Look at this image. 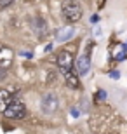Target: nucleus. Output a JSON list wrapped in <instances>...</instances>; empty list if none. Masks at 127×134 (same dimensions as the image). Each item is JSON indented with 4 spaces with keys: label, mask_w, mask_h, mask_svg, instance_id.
Returning <instances> with one entry per match:
<instances>
[{
    "label": "nucleus",
    "mask_w": 127,
    "mask_h": 134,
    "mask_svg": "<svg viewBox=\"0 0 127 134\" xmlns=\"http://www.w3.org/2000/svg\"><path fill=\"white\" fill-rule=\"evenodd\" d=\"M51 51H52V44H49L47 47H45V52H51Z\"/></svg>",
    "instance_id": "aec40b11"
},
{
    "label": "nucleus",
    "mask_w": 127,
    "mask_h": 134,
    "mask_svg": "<svg viewBox=\"0 0 127 134\" xmlns=\"http://www.w3.org/2000/svg\"><path fill=\"white\" fill-rule=\"evenodd\" d=\"M92 49H94V42H91V44L87 45V54L91 56V52H92Z\"/></svg>",
    "instance_id": "4468645a"
},
{
    "label": "nucleus",
    "mask_w": 127,
    "mask_h": 134,
    "mask_svg": "<svg viewBox=\"0 0 127 134\" xmlns=\"http://www.w3.org/2000/svg\"><path fill=\"white\" fill-rule=\"evenodd\" d=\"M12 101V98H10V92L5 89H0V113H4L5 108L9 106V103Z\"/></svg>",
    "instance_id": "9d476101"
},
{
    "label": "nucleus",
    "mask_w": 127,
    "mask_h": 134,
    "mask_svg": "<svg viewBox=\"0 0 127 134\" xmlns=\"http://www.w3.org/2000/svg\"><path fill=\"white\" fill-rule=\"evenodd\" d=\"M110 75H112V79H118V77H120V73H118V71H112Z\"/></svg>",
    "instance_id": "dca6fc26"
},
{
    "label": "nucleus",
    "mask_w": 127,
    "mask_h": 134,
    "mask_svg": "<svg viewBox=\"0 0 127 134\" xmlns=\"http://www.w3.org/2000/svg\"><path fill=\"white\" fill-rule=\"evenodd\" d=\"M21 56H23V58H28V59H30V58H31V52H23Z\"/></svg>",
    "instance_id": "6ab92c4d"
},
{
    "label": "nucleus",
    "mask_w": 127,
    "mask_h": 134,
    "mask_svg": "<svg viewBox=\"0 0 127 134\" xmlns=\"http://www.w3.org/2000/svg\"><path fill=\"white\" fill-rule=\"evenodd\" d=\"M14 0H0V9H5V7H9Z\"/></svg>",
    "instance_id": "f8f14e48"
},
{
    "label": "nucleus",
    "mask_w": 127,
    "mask_h": 134,
    "mask_svg": "<svg viewBox=\"0 0 127 134\" xmlns=\"http://www.w3.org/2000/svg\"><path fill=\"white\" fill-rule=\"evenodd\" d=\"M52 80L56 82V73H49V79H47V82H49V84H52Z\"/></svg>",
    "instance_id": "ddd939ff"
},
{
    "label": "nucleus",
    "mask_w": 127,
    "mask_h": 134,
    "mask_svg": "<svg viewBox=\"0 0 127 134\" xmlns=\"http://www.w3.org/2000/svg\"><path fill=\"white\" fill-rule=\"evenodd\" d=\"M12 59H14V52H12V49L5 47V45H0V66L7 70L10 65H12Z\"/></svg>",
    "instance_id": "39448f33"
},
{
    "label": "nucleus",
    "mask_w": 127,
    "mask_h": 134,
    "mask_svg": "<svg viewBox=\"0 0 127 134\" xmlns=\"http://www.w3.org/2000/svg\"><path fill=\"white\" fill-rule=\"evenodd\" d=\"M61 12H63L64 19L68 23H77L82 18V7L78 4V0H63Z\"/></svg>",
    "instance_id": "f257e3e1"
},
{
    "label": "nucleus",
    "mask_w": 127,
    "mask_h": 134,
    "mask_svg": "<svg viewBox=\"0 0 127 134\" xmlns=\"http://www.w3.org/2000/svg\"><path fill=\"white\" fill-rule=\"evenodd\" d=\"M71 115H73V117H78L80 113H78V110H77V108H71Z\"/></svg>",
    "instance_id": "f3484780"
},
{
    "label": "nucleus",
    "mask_w": 127,
    "mask_h": 134,
    "mask_svg": "<svg viewBox=\"0 0 127 134\" xmlns=\"http://www.w3.org/2000/svg\"><path fill=\"white\" fill-rule=\"evenodd\" d=\"M58 98H56V94H45L44 98H42V103H40V106H42V111L47 115L54 113L56 110H58Z\"/></svg>",
    "instance_id": "20e7f679"
},
{
    "label": "nucleus",
    "mask_w": 127,
    "mask_h": 134,
    "mask_svg": "<svg viewBox=\"0 0 127 134\" xmlns=\"http://www.w3.org/2000/svg\"><path fill=\"white\" fill-rule=\"evenodd\" d=\"M75 65H77V71L80 75H87L89 73V70H91V56L85 52V54L82 56H78V59L75 61Z\"/></svg>",
    "instance_id": "423d86ee"
},
{
    "label": "nucleus",
    "mask_w": 127,
    "mask_h": 134,
    "mask_svg": "<svg viewBox=\"0 0 127 134\" xmlns=\"http://www.w3.org/2000/svg\"><path fill=\"white\" fill-rule=\"evenodd\" d=\"M4 77H5V68L0 66V79H4Z\"/></svg>",
    "instance_id": "a211bd4d"
},
{
    "label": "nucleus",
    "mask_w": 127,
    "mask_h": 134,
    "mask_svg": "<svg viewBox=\"0 0 127 134\" xmlns=\"http://www.w3.org/2000/svg\"><path fill=\"white\" fill-rule=\"evenodd\" d=\"M64 80H66V85L71 87V89H80V80H78V75L75 73L73 70H68L64 73Z\"/></svg>",
    "instance_id": "0eeeda50"
},
{
    "label": "nucleus",
    "mask_w": 127,
    "mask_h": 134,
    "mask_svg": "<svg viewBox=\"0 0 127 134\" xmlns=\"http://www.w3.org/2000/svg\"><path fill=\"white\" fill-rule=\"evenodd\" d=\"M73 35H75V28L73 26H66V28H61V30L58 31L56 38H58V42H66V40H70Z\"/></svg>",
    "instance_id": "6e6552de"
},
{
    "label": "nucleus",
    "mask_w": 127,
    "mask_h": 134,
    "mask_svg": "<svg viewBox=\"0 0 127 134\" xmlns=\"http://www.w3.org/2000/svg\"><path fill=\"white\" fill-rule=\"evenodd\" d=\"M91 21H92V23H98V21H99V16H98V14H94L92 18H91Z\"/></svg>",
    "instance_id": "2eb2a0df"
},
{
    "label": "nucleus",
    "mask_w": 127,
    "mask_h": 134,
    "mask_svg": "<svg viewBox=\"0 0 127 134\" xmlns=\"http://www.w3.org/2000/svg\"><path fill=\"white\" fill-rule=\"evenodd\" d=\"M56 65H58L61 73H66V71L71 70V66H73V54H71L68 49H63L58 54V58H56Z\"/></svg>",
    "instance_id": "7ed1b4c3"
},
{
    "label": "nucleus",
    "mask_w": 127,
    "mask_h": 134,
    "mask_svg": "<svg viewBox=\"0 0 127 134\" xmlns=\"http://www.w3.org/2000/svg\"><path fill=\"white\" fill-rule=\"evenodd\" d=\"M125 52H127V45H124V44H113V47H112V56L117 61H122L124 58H125Z\"/></svg>",
    "instance_id": "1a4fd4ad"
},
{
    "label": "nucleus",
    "mask_w": 127,
    "mask_h": 134,
    "mask_svg": "<svg viewBox=\"0 0 127 134\" xmlns=\"http://www.w3.org/2000/svg\"><path fill=\"white\" fill-rule=\"evenodd\" d=\"M4 115L7 117V119H25L26 117V106L21 103V101L12 99L9 103V106L5 108Z\"/></svg>",
    "instance_id": "f03ea898"
},
{
    "label": "nucleus",
    "mask_w": 127,
    "mask_h": 134,
    "mask_svg": "<svg viewBox=\"0 0 127 134\" xmlns=\"http://www.w3.org/2000/svg\"><path fill=\"white\" fill-rule=\"evenodd\" d=\"M104 99H106V92L104 91H98L94 94V101H104Z\"/></svg>",
    "instance_id": "9b49d317"
}]
</instances>
